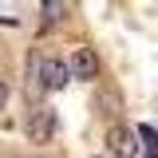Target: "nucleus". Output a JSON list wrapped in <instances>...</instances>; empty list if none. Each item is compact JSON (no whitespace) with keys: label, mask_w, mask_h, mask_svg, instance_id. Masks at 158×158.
<instances>
[{"label":"nucleus","mask_w":158,"mask_h":158,"mask_svg":"<svg viewBox=\"0 0 158 158\" xmlns=\"http://www.w3.org/2000/svg\"><path fill=\"white\" fill-rule=\"evenodd\" d=\"M40 4H44V20H48V24H56V20L63 16V0H40Z\"/></svg>","instance_id":"5"},{"label":"nucleus","mask_w":158,"mask_h":158,"mask_svg":"<svg viewBox=\"0 0 158 158\" xmlns=\"http://www.w3.org/2000/svg\"><path fill=\"white\" fill-rule=\"evenodd\" d=\"M103 107H107V111H118V95H111V91H107V95H103Z\"/></svg>","instance_id":"7"},{"label":"nucleus","mask_w":158,"mask_h":158,"mask_svg":"<svg viewBox=\"0 0 158 158\" xmlns=\"http://www.w3.org/2000/svg\"><path fill=\"white\" fill-rule=\"evenodd\" d=\"M71 63H63V59H44L40 63V79H44V87L48 91H63L67 83H71Z\"/></svg>","instance_id":"1"},{"label":"nucleus","mask_w":158,"mask_h":158,"mask_svg":"<svg viewBox=\"0 0 158 158\" xmlns=\"http://www.w3.org/2000/svg\"><path fill=\"white\" fill-rule=\"evenodd\" d=\"M107 150H111L115 158H135L138 142H135V135H131L127 127H111V131H107Z\"/></svg>","instance_id":"2"},{"label":"nucleus","mask_w":158,"mask_h":158,"mask_svg":"<svg viewBox=\"0 0 158 158\" xmlns=\"http://www.w3.org/2000/svg\"><path fill=\"white\" fill-rule=\"evenodd\" d=\"M71 71H75V79H95L99 75V59L91 48H75V56H71Z\"/></svg>","instance_id":"4"},{"label":"nucleus","mask_w":158,"mask_h":158,"mask_svg":"<svg viewBox=\"0 0 158 158\" xmlns=\"http://www.w3.org/2000/svg\"><path fill=\"white\" fill-rule=\"evenodd\" d=\"M28 135H32V142H52V135H56V111L40 107L32 115V123H28Z\"/></svg>","instance_id":"3"},{"label":"nucleus","mask_w":158,"mask_h":158,"mask_svg":"<svg viewBox=\"0 0 158 158\" xmlns=\"http://www.w3.org/2000/svg\"><path fill=\"white\" fill-rule=\"evenodd\" d=\"M138 135L146 138V150H150V154H158V131H154V127H138Z\"/></svg>","instance_id":"6"},{"label":"nucleus","mask_w":158,"mask_h":158,"mask_svg":"<svg viewBox=\"0 0 158 158\" xmlns=\"http://www.w3.org/2000/svg\"><path fill=\"white\" fill-rule=\"evenodd\" d=\"M4 103H8V87H4V79H0V111H4Z\"/></svg>","instance_id":"8"}]
</instances>
